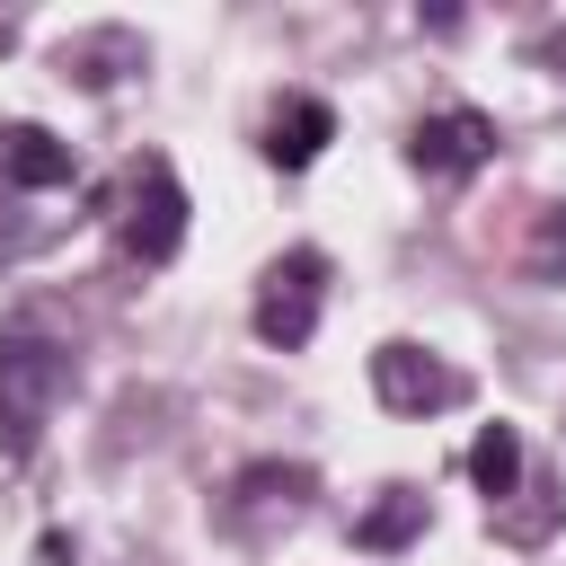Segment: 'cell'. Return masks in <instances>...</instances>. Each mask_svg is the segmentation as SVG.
Masks as SVG:
<instances>
[{
	"label": "cell",
	"instance_id": "1",
	"mask_svg": "<svg viewBox=\"0 0 566 566\" xmlns=\"http://www.w3.org/2000/svg\"><path fill=\"white\" fill-rule=\"evenodd\" d=\"M62 389H71V354L53 336H35L27 318L0 327V442H9V460L35 451V433L62 407Z\"/></svg>",
	"mask_w": 566,
	"mask_h": 566
},
{
	"label": "cell",
	"instance_id": "6",
	"mask_svg": "<svg viewBox=\"0 0 566 566\" xmlns=\"http://www.w3.org/2000/svg\"><path fill=\"white\" fill-rule=\"evenodd\" d=\"M18 186L71 195V186H80V159H71V142H53L44 124H0V195H18Z\"/></svg>",
	"mask_w": 566,
	"mask_h": 566
},
{
	"label": "cell",
	"instance_id": "10",
	"mask_svg": "<svg viewBox=\"0 0 566 566\" xmlns=\"http://www.w3.org/2000/svg\"><path fill=\"white\" fill-rule=\"evenodd\" d=\"M469 478H478V486L504 504V495L522 486V433H513V424H486V433L469 442Z\"/></svg>",
	"mask_w": 566,
	"mask_h": 566
},
{
	"label": "cell",
	"instance_id": "2",
	"mask_svg": "<svg viewBox=\"0 0 566 566\" xmlns=\"http://www.w3.org/2000/svg\"><path fill=\"white\" fill-rule=\"evenodd\" d=\"M115 230H124V256H133V265H168V256H177V239H186V186H177V168H168L159 150H142V159L124 168V212H115Z\"/></svg>",
	"mask_w": 566,
	"mask_h": 566
},
{
	"label": "cell",
	"instance_id": "8",
	"mask_svg": "<svg viewBox=\"0 0 566 566\" xmlns=\"http://www.w3.org/2000/svg\"><path fill=\"white\" fill-rule=\"evenodd\" d=\"M327 142H336V106H327V97H283V106L265 115V159H274V168H310Z\"/></svg>",
	"mask_w": 566,
	"mask_h": 566
},
{
	"label": "cell",
	"instance_id": "3",
	"mask_svg": "<svg viewBox=\"0 0 566 566\" xmlns=\"http://www.w3.org/2000/svg\"><path fill=\"white\" fill-rule=\"evenodd\" d=\"M318 301H327V256L318 248H283L256 283V336L274 354H301L310 327H318Z\"/></svg>",
	"mask_w": 566,
	"mask_h": 566
},
{
	"label": "cell",
	"instance_id": "4",
	"mask_svg": "<svg viewBox=\"0 0 566 566\" xmlns=\"http://www.w3.org/2000/svg\"><path fill=\"white\" fill-rule=\"evenodd\" d=\"M371 389H380V407H398V416H451V407H469V371L433 363L424 345H380V354H371Z\"/></svg>",
	"mask_w": 566,
	"mask_h": 566
},
{
	"label": "cell",
	"instance_id": "11",
	"mask_svg": "<svg viewBox=\"0 0 566 566\" xmlns=\"http://www.w3.org/2000/svg\"><path fill=\"white\" fill-rule=\"evenodd\" d=\"M566 265V212H548L539 221V248H531V274H557Z\"/></svg>",
	"mask_w": 566,
	"mask_h": 566
},
{
	"label": "cell",
	"instance_id": "5",
	"mask_svg": "<svg viewBox=\"0 0 566 566\" xmlns=\"http://www.w3.org/2000/svg\"><path fill=\"white\" fill-rule=\"evenodd\" d=\"M407 159H416L424 177H469V168L495 159V124H486L478 106H433V115L407 133Z\"/></svg>",
	"mask_w": 566,
	"mask_h": 566
},
{
	"label": "cell",
	"instance_id": "7",
	"mask_svg": "<svg viewBox=\"0 0 566 566\" xmlns=\"http://www.w3.org/2000/svg\"><path fill=\"white\" fill-rule=\"evenodd\" d=\"M301 504H310V469H301V460H292V469H283V460H256V469L230 486V504H221V513H230V531H248V539H256L265 522H292Z\"/></svg>",
	"mask_w": 566,
	"mask_h": 566
},
{
	"label": "cell",
	"instance_id": "9",
	"mask_svg": "<svg viewBox=\"0 0 566 566\" xmlns=\"http://www.w3.org/2000/svg\"><path fill=\"white\" fill-rule=\"evenodd\" d=\"M416 531H424V495H416V486H389V495H380V504H371V513L354 522V548L389 557V548H407Z\"/></svg>",
	"mask_w": 566,
	"mask_h": 566
}]
</instances>
